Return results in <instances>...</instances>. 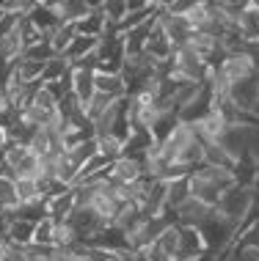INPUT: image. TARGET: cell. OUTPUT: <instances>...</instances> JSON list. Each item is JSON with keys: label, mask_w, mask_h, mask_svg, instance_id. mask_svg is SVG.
<instances>
[{"label": "cell", "mask_w": 259, "mask_h": 261, "mask_svg": "<svg viewBox=\"0 0 259 261\" xmlns=\"http://www.w3.org/2000/svg\"><path fill=\"white\" fill-rule=\"evenodd\" d=\"M155 22H157V31L163 33V39L169 41L174 50H177V47H185L193 36V28L187 22L185 14H174L169 9H160Z\"/></svg>", "instance_id": "obj_1"}, {"label": "cell", "mask_w": 259, "mask_h": 261, "mask_svg": "<svg viewBox=\"0 0 259 261\" xmlns=\"http://www.w3.org/2000/svg\"><path fill=\"white\" fill-rule=\"evenodd\" d=\"M174 223L179 225H187V228H204L209 223V217H213V206H207L204 201L199 198H185L179 203V206H174Z\"/></svg>", "instance_id": "obj_2"}, {"label": "cell", "mask_w": 259, "mask_h": 261, "mask_svg": "<svg viewBox=\"0 0 259 261\" xmlns=\"http://www.w3.org/2000/svg\"><path fill=\"white\" fill-rule=\"evenodd\" d=\"M94 86H97V94H105L110 99H124L130 94V83L124 80L122 69H113V66H100L94 72Z\"/></svg>", "instance_id": "obj_3"}, {"label": "cell", "mask_w": 259, "mask_h": 261, "mask_svg": "<svg viewBox=\"0 0 259 261\" xmlns=\"http://www.w3.org/2000/svg\"><path fill=\"white\" fill-rule=\"evenodd\" d=\"M94 72L97 69H86V66H72V72H69V94H72L83 108H86L91 102V96L97 94Z\"/></svg>", "instance_id": "obj_4"}, {"label": "cell", "mask_w": 259, "mask_h": 261, "mask_svg": "<svg viewBox=\"0 0 259 261\" xmlns=\"http://www.w3.org/2000/svg\"><path fill=\"white\" fill-rule=\"evenodd\" d=\"M33 225L36 220H31V217H3V239L17 248H25L33 242Z\"/></svg>", "instance_id": "obj_5"}, {"label": "cell", "mask_w": 259, "mask_h": 261, "mask_svg": "<svg viewBox=\"0 0 259 261\" xmlns=\"http://www.w3.org/2000/svg\"><path fill=\"white\" fill-rule=\"evenodd\" d=\"M110 176L122 185H135V181L144 179V160L141 157H119L116 162H110Z\"/></svg>", "instance_id": "obj_6"}, {"label": "cell", "mask_w": 259, "mask_h": 261, "mask_svg": "<svg viewBox=\"0 0 259 261\" xmlns=\"http://www.w3.org/2000/svg\"><path fill=\"white\" fill-rule=\"evenodd\" d=\"M72 215H75V193H72V187L64 190V193H58V195H50V198L44 201V217H50V220L64 223Z\"/></svg>", "instance_id": "obj_7"}, {"label": "cell", "mask_w": 259, "mask_h": 261, "mask_svg": "<svg viewBox=\"0 0 259 261\" xmlns=\"http://www.w3.org/2000/svg\"><path fill=\"white\" fill-rule=\"evenodd\" d=\"M28 22H31V28L36 33H41V36H50V33L55 31V28L61 25V19H58V14H55L47 3H39L36 9H31V14H28Z\"/></svg>", "instance_id": "obj_8"}, {"label": "cell", "mask_w": 259, "mask_h": 261, "mask_svg": "<svg viewBox=\"0 0 259 261\" xmlns=\"http://www.w3.org/2000/svg\"><path fill=\"white\" fill-rule=\"evenodd\" d=\"M155 248L157 250H163L166 256H179V250H182V225L179 223H169L163 231H160V237L155 239Z\"/></svg>", "instance_id": "obj_9"}, {"label": "cell", "mask_w": 259, "mask_h": 261, "mask_svg": "<svg viewBox=\"0 0 259 261\" xmlns=\"http://www.w3.org/2000/svg\"><path fill=\"white\" fill-rule=\"evenodd\" d=\"M19 206H22V201H19V195H17L14 179L0 173V215H14Z\"/></svg>", "instance_id": "obj_10"}, {"label": "cell", "mask_w": 259, "mask_h": 261, "mask_svg": "<svg viewBox=\"0 0 259 261\" xmlns=\"http://www.w3.org/2000/svg\"><path fill=\"white\" fill-rule=\"evenodd\" d=\"M69 72H72V61L66 55H58L55 53L50 61L44 63V72H41V83H61L66 80Z\"/></svg>", "instance_id": "obj_11"}, {"label": "cell", "mask_w": 259, "mask_h": 261, "mask_svg": "<svg viewBox=\"0 0 259 261\" xmlns=\"http://www.w3.org/2000/svg\"><path fill=\"white\" fill-rule=\"evenodd\" d=\"M75 39H78V25H69V22H61L50 36H47L53 53H58V55H66V50L72 47Z\"/></svg>", "instance_id": "obj_12"}, {"label": "cell", "mask_w": 259, "mask_h": 261, "mask_svg": "<svg viewBox=\"0 0 259 261\" xmlns=\"http://www.w3.org/2000/svg\"><path fill=\"white\" fill-rule=\"evenodd\" d=\"M97 154L108 162H116L119 157H124V138L122 135H102L97 138Z\"/></svg>", "instance_id": "obj_13"}, {"label": "cell", "mask_w": 259, "mask_h": 261, "mask_svg": "<svg viewBox=\"0 0 259 261\" xmlns=\"http://www.w3.org/2000/svg\"><path fill=\"white\" fill-rule=\"evenodd\" d=\"M53 234H55V220H50V217H39L36 225H33V245L53 248Z\"/></svg>", "instance_id": "obj_14"}, {"label": "cell", "mask_w": 259, "mask_h": 261, "mask_svg": "<svg viewBox=\"0 0 259 261\" xmlns=\"http://www.w3.org/2000/svg\"><path fill=\"white\" fill-rule=\"evenodd\" d=\"M53 261H86L78 250H55Z\"/></svg>", "instance_id": "obj_15"}, {"label": "cell", "mask_w": 259, "mask_h": 261, "mask_svg": "<svg viewBox=\"0 0 259 261\" xmlns=\"http://www.w3.org/2000/svg\"><path fill=\"white\" fill-rule=\"evenodd\" d=\"M124 6H127V14H141L146 9H152L146 0H124Z\"/></svg>", "instance_id": "obj_16"}, {"label": "cell", "mask_w": 259, "mask_h": 261, "mask_svg": "<svg viewBox=\"0 0 259 261\" xmlns=\"http://www.w3.org/2000/svg\"><path fill=\"white\" fill-rule=\"evenodd\" d=\"M6 110H9V96H6V88H3V83H0V118L6 116Z\"/></svg>", "instance_id": "obj_17"}]
</instances>
